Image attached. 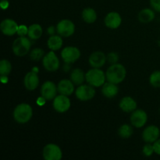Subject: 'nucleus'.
I'll list each match as a JSON object with an SVG mask.
<instances>
[{"label": "nucleus", "mask_w": 160, "mask_h": 160, "mask_svg": "<svg viewBox=\"0 0 160 160\" xmlns=\"http://www.w3.org/2000/svg\"><path fill=\"white\" fill-rule=\"evenodd\" d=\"M106 80L113 84H118L123 82L127 76L126 68L120 63L112 64L106 70Z\"/></svg>", "instance_id": "1"}, {"label": "nucleus", "mask_w": 160, "mask_h": 160, "mask_svg": "<svg viewBox=\"0 0 160 160\" xmlns=\"http://www.w3.org/2000/svg\"><path fill=\"white\" fill-rule=\"evenodd\" d=\"M13 118L16 122L20 124H23L30 121L33 116L32 107L28 103H21L19 104L14 109Z\"/></svg>", "instance_id": "2"}, {"label": "nucleus", "mask_w": 160, "mask_h": 160, "mask_svg": "<svg viewBox=\"0 0 160 160\" xmlns=\"http://www.w3.org/2000/svg\"><path fill=\"white\" fill-rule=\"evenodd\" d=\"M106 73L100 68H92L86 73V81L94 88L102 86L106 83Z\"/></svg>", "instance_id": "3"}, {"label": "nucleus", "mask_w": 160, "mask_h": 160, "mask_svg": "<svg viewBox=\"0 0 160 160\" xmlns=\"http://www.w3.org/2000/svg\"><path fill=\"white\" fill-rule=\"evenodd\" d=\"M31 42L29 38L25 36H20L15 39L12 43V49L17 56H24L31 50Z\"/></svg>", "instance_id": "4"}, {"label": "nucleus", "mask_w": 160, "mask_h": 160, "mask_svg": "<svg viewBox=\"0 0 160 160\" xmlns=\"http://www.w3.org/2000/svg\"><path fill=\"white\" fill-rule=\"evenodd\" d=\"M75 95L80 101L86 102L92 99L95 95V90L90 84H81L75 91Z\"/></svg>", "instance_id": "5"}, {"label": "nucleus", "mask_w": 160, "mask_h": 160, "mask_svg": "<svg viewBox=\"0 0 160 160\" xmlns=\"http://www.w3.org/2000/svg\"><path fill=\"white\" fill-rule=\"evenodd\" d=\"M42 155L45 160H60L62 157V152L57 145L48 144L44 147Z\"/></svg>", "instance_id": "6"}, {"label": "nucleus", "mask_w": 160, "mask_h": 160, "mask_svg": "<svg viewBox=\"0 0 160 160\" xmlns=\"http://www.w3.org/2000/svg\"><path fill=\"white\" fill-rule=\"evenodd\" d=\"M42 64L44 68L49 72L56 71L59 68V58L55 54L54 51H51L45 54L42 59Z\"/></svg>", "instance_id": "7"}, {"label": "nucleus", "mask_w": 160, "mask_h": 160, "mask_svg": "<svg viewBox=\"0 0 160 160\" xmlns=\"http://www.w3.org/2000/svg\"><path fill=\"white\" fill-rule=\"evenodd\" d=\"M56 32L62 37H70L75 32L74 23L67 19L60 20L56 25Z\"/></svg>", "instance_id": "8"}, {"label": "nucleus", "mask_w": 160, "mask_h": 160, "mask_svg": "<svg viewBox=\"0 0 160 160\" xmlns=\"http://www.w3.org/2000/svg\"><path fill=\"white\" fill-rule=\"evenodd\" d=\"M81 51L75 46H67L61 52V57L66 63H73L81 57Z\"/></svg>", "instance_id": "9"}, {"label": "nucleus", "mask_w": 160, "mask_h": 160, "mask_svg": "<svg viewBox=\"0 0 160 160\" xmlns=\"http://www.w3.org/2000/svg\"><path fill=\"white\" fill-rule=\"evenodd\" d=\"M52 105L53 108L56 112L59 113H63L70 109L71 103L68 96L59 94V95H56V98L53 99Z\"/></svg>", "instance_id": "10"}, {"label": "nucleus", "mask_w": 160, "mask_h": 160, "mask_svg": "<svg viewBox=\"0 0 160 160\" xmlns=\"http://www.w3.org/2000/svg\"><path fill=\"white\" fill-rule=\"evenodd\" d=\"M58 92V88L56 84L52 81H46L42 84L41 88V95L45 98L47 101L53 100L56 97Z\"/></svg>", "instance_id": "11"}, {"label": "nucleus", "mask_w": 160, "mask_h": 160, "mask_svg": "<svg viewBox=\"0 0 160 160\" xmlns=\"http://www.w3.org/2000/svg\"><path fill=\"white\" fill-rule=\"evenodd\" d=\"M131 124L138 128H141L145 125L148 120V115L146 112L142 109H135L134 112H131Z\"/></svg>", "instance_id": "12"}, {"label": "nucleus", "mask_w": 160, "mask_h": 160, "mask_svg": "<svg viewBox=\"0 0 160 160\" xmlns=\"http://www.w3.org/2000/svg\"><path fill=\"white\" fill-rule=\"evenodd\" d=\"M160 131L159 128L155 125L148 126L142 132V138L146 143L153 144L159 138Z\"/></svg>", "instance_id": "13"}, {"label": "nucleus", "mask_w": 160, "mask_h": 160, "mask_svg": "<svg viewBox=\"0 0 160 160\" xmlns=\"http://www.w3.org/2000/svg\"><path fill=\"white\" fill-rule=\"evenodd\" d=\"M1 31L5 35L12 36L15 34H17L19 26L15 20L12 19H5L2 21L0 24Z\"/></svg>", "instance_id": "14"}, {"label": "nucleus", "mask_w": 160, "mask_h": 160, "mask_svg": "<svg viewBox=\"0 0 160 160\" xmlns=\"http://www.w3.org/2000/svg\"><path fill=\"white\" fill-rule=\"evenodd\" d=\"M107 60V56L104 52L100 51L94 52L89 56L88 62L92 68H101L106 63Z\"/></svg>", "instance_id": "15"}, {"label": "nucleus", "mask_w": 160, "mask_h": 160, "mask_svg": "<svg viewBox=\"0 0 160 160\" xmlns=\"http://www.w3.org/2000/svg\"><path fill=\"white\" fill-rule=\"evenodd\" d=\"M105 25L110 29H117L121 25L122 18L120 13L117 12H110L106 16L104 20Z\"/></svg>", "instance_id": "16"}, {"label": "nucleus", "mask_w": 160, "mask_h": 160, "mask_svg": "<svg viewBox=\"0 0 160 160\" xmlns=\"http://www.w3.org/2000/svg\"><path fill=\"white\" fill-rule=\"evenodd\" d=\"M23 84L28 90H35L39 84V78L38 73L34 72L33 70H31V72H28L24 77Z\"/></svg>", "instance_id": "17"}, {"label": "nucleus", "mask_w": 160, "mask_h": 160, "mask_svg": "<svg viewBox=\"0 0 160 160\" xmlns=\"http://www.w3.org/2000/svg\"><path fill=\"white\" fill-rule=\"evenodd\" d=\"M57 88L59 94L70 96L74 92V84L72 82L71 80L63 79L59 81Z\"/></svg>", "instance_id": "18"}, {"label": "nucleus", "mask_w": 160, "mask_h": 160, "mask_svg": "<svg viewBox=\"0 0 160 160\" xmlns=\"http://www.w3.org/2000/svg\"><path fill=\"white\" fill-rule=\"evenodd\" d=\"M120 108L123 112H132L137 109V102L133 98L130 96L123 97L120 102Z\"/></svg>", "instance_id": "19"}, {"label": "nucleus", "mask_w": 160, "mask_h": 160, "mask_svg": "<svg viewBox=\"0 0 160 160\" xmlns=\"http://www.w3.org/2000/svg\"><path fill=\"white\" fill-rule=\"evenodd\" d=\"M119 92V88L117 87V84H113L108 81L107 83H105L102 88V93L106 98H112L117 96Z\"/></svg>", "instance_id": "20"}, {"label": "nucleus", "mask_w": 160, "mask_h": 160, "mask_svg": "<svg viewBox=\"0 0 160 160\" xmlns=\"http://www.w3.org/2000/svg\"><path fill=\"white\" fill-rule=\"evenodd\" d=\"M70 80L74 85H81L86 81V73L81 69H74L70 73Z\"/></svg>", "instance_id": "21"}, {"label": "nucleus", "mask_w": 160, "mask_h": 160, "mask_svg": "<svg viewBox=\"0 0 160 160\" xmlns=\"http://www.w3.org/2000/svg\"><path fill=\"white\" fill-rule=\"evenodd\" d=\"M62 36L59 35H51L48 39L47 42V45H48V48L52 51H57V50L60 49L62 46Z\"/></svg>", "instance_id": "22"}, {"label": "nucleus", "mask_w": 160, "mask_h": 160, "mask_svg": "<svg viewBox=\"0 0 160 160\" xmlns=\"http://www.w3.org/2000/svg\"><path fill=\"white\" fill-rule=\"evenodd\" d=\"M138 18L141 23H148L155 19V12L152 9L148 8L143 9L139 12Z\"/></svg>", "instance_id": "23"}, {"label": "nucleus", "mask_w": 160, "mask_h": 160, "mask_svg": "<svg viewBox=\"0 0 160 160\" xmlns=\"http://www.w3.org/2000/svg\"><path fill=\"white\" fill-rule=\"evenodd\" d=\"M43 33V30L40 24L34 23L28 28V38L31 40H37L40 38Z\"/></svg>", "instance_id": "24"}, {"label": "nucleus", "mask_w": 160, "mask_h": 160, "mask_svg": "<svg viewBox=\"0 0 160 160\" xmlns=\"http://www.w3.org/2000/svg\"><path fill=\"white\" fill-rule=\"evenodd\" d=\"M82 18L87 23H93L97 20V13L93 8L87 7L82 11Z\"/></svg>", "instance_id": "25"}, {"label": "nucleus", "mask_w": 160, "mask_h": 160, "mask_svg": "<svg viewBox=\"0 0 160 160\" xmlns=\"http://www.w3.org/2000/svg\"><path fill=\"white\" fill-rule=\"evenodd\" d=\"M118 134L122 138H129L133 134V128L128 124H123L119 128Z\"/></svg>", "instance_id": "26"}, {"label": "nucleus", "mask_w": 160, "mask_h": 160, "mask_svg": "<svg viewBox=\"0 0 160 160\" xmlns=\"http://www.w3.org/2000/svg\"><path fill=\"white\" fill-rule=\"evenodd\" d=\"M12 70V65L7 59H2L0 62V74L1 76H8Z\"/></svg>", "instance_id": "27"}, {"label": "nucleus", "mask_w": 160, "mask_h": 160, "mask_svg": "<svg viewBox=\"0 0 160 160\" xmlns=\"http://www.w3.org/2000/svg\"><path fill=\"white\" fill-rule=\"evenodd\" d=\"M44 54H45V52H44L42 48H35L31 50V52H30V58L31 59V60L37 62V61H39L42 59H43Z\"/></svg>", "instance_id": "28"}, {"label": "nucleus", "mask_w": 160, "mask_h": 160, "mask_svg": "<svg viewBox=\"0 0 160 160\" xmlns=\"http://www.w3.org/2000/svg\"><path fill=\"white\" fill-rule=\"evenodd\" d=\"M149 82L152 87L160 88V70H156L150 75Z\"/></svg>", "instance_id": "29"}, {"label": "nucleus", "mask_w": 160, "mask_h": 160, "mask_svg": "<svg viewBox=\"0 0 160 160\" xmlns=\"http://www.w3.org/2000/svg\"><path fill=\"white\" fill-rule=\"evenodd\" d=\"M142 152H143L144 156H147V157L151 156L155 152L154 148H153V145H152V143H147L146 145L143 147Z\"/></svg>", "instance_id": "30"}, {"label": "nucleus", "mask_w": 160, "mask_h": 160, "mask_svg": "<svg viewBox=\"0 0 160 160\" xmlns=\"http://www.w3.org/2000/svg\"><path fill=\"white\" fill-rule=\"evenodd\" d=\"M107 60L111 64L117 63V62L119 60L118 54L117 52H109L107 55Z\"/></svg>", "instance_id": "31"}, {"label": "nucleus", "mask_w": 160, "mask_h": 160, "mask_svg": "<svg viewBox=\"0 0 160 160\" xmlns=\"http://www.w3.org/2000/svg\"><path fill=\"white\" fill-rule=\"evenodd\" d=\"M28 34V28L25 25H20L17 31V34L19 36H25Z\"/></svg>", "instance_id": "32"}, {"label": "nucleus", "mask_w": 160, "mask_h": 160, "mask_svg": "<svg viewBox=\"0 0 160 160\" xmlns=\"http://www.w3.org/2000/svg\"><path fill=\"white\" fill-rule=\"evenodd\" d=\"M150 5L156 12H160V0H150Z\"/></svg>", "instance_id": "33"}, {"label": "nucleus", "mask_w": 160, "mask_h": 160, "mask_svg": "<svg viewBox=\"0 0 160 160\" xmlns=\"http://www.w3.org/2000/svg\"><path fill=\"white\" fill-rule=\"evenodd\" d=\"M153 148H154L155 153L160 156V139H158L153 143Z\"/></svg>", "instance_id": "34"}, {"label": "nucleus", "mask_w": 160, "mask_h": 160, "mask_svg": "<svg viewBox=\"0 0 160 160\" xmlns=\"http://www.w3.org/2000/svg\"><path fill=\"white\" fill-rule=\"evenodd\" d=\"M9 6V2L7 0H1V2H0V6L2 9H6Z\"/></svg>", "instance_id": "35"}, {"label": "nucleus", "mask_w": 160, "mask_h": 160, "mask_svg": "<svg viewBox=\"0 0 160 160\" xmlns=\"http://www.w3.org/2000/svg\"><path fill=\"white\" fill-rule=\"evenodd\" d=\"M56 31V28H55V27L53 26L49 27V28H48V29H47V32H48V34H50V35H54Z\"/></svg>", "instance_id": "36"}, {"label": "nucleus", "mask_w": 160, "mask_h": 160, "mask_svg": "<svg viewBox=\"0 0 160 160\" xmlns=\"http://www.w3.org/2000/svg\"><path fill=\"white\" fill-rule=\"evenodd\" d=\"M45 101H47V100L45 99V98H44V97L41 96L40 98H38V100H37V103H38V104L39 105V106H43V105H45Z\"/></svg>", "instance_id": "37"}, {"label": "nucleus", "mask_w": 160, "mask_h": 160, "mask_svg": "<svg viewBox=\"0 0 160 160\" xmlns=\"http://www.w3.org/2000/svg\"><path fill=\"white\" fill-rule=\"evenodd\" d=\"M1 81L3 84H6L8 82V77L7 76H1Z\"/></svg>", "instance_id": "38"}, {"label": "nucleus", "mask_w": 160, "mask_h": 160, "mask_svg": "<svg viewBox=\"0 0 160 160\" xmlns=\"http://www.w3.org/2000/svg\"><path fill=\"white\" fill-rule=\"evenodd\" d=\"M32 70L34 72H36V73H38V68H37V67H34V68L32 69Z\"/></svg>", "instance_id": "39"}]
</instances>
